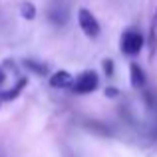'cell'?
Here are the masks:
<instances>
[{
	"label": "cell",
	"instance_id": "6da1fadb",
	"mask_svg": "<svg viewBox=\"0 0 157 157\" xmlns=\"http://www.w3.org/2000/svg\"><path fill=\"white\" fill-rule=\"evenodd\" d=\"M98 84H100L98 74L94 72V70H86V72H82L80 76L76 78V82L72 84V92L74 94H92L94 90L98 88Z\"/></svg>",
	"mask_w": 157,
	"mask_h": 157
},
{
	"label": "cell",
	"instance_id": "7a4b0ae2",
	"mask_svg": "<svg viewBox=\"0 0 157 157\" xmlns=\"http://www.w3.org/2000/svg\"><path fill=\"white\" fill-rule=\"evenodd\" d=\"M78 22H80V28L84 30L86 36H90V38L100 36V30H101V28H100V22H98V18L90 10L82 8V10L78 12Z\"/></svg>",
	"mask_w": 157,
	"mask_h": 157
},
{
	"label": "cell",
	"instance_id": "3957f363",
	"mask_svg": "<svg viewBox=\"0 0 157 157\" xmlns=\"http://www.w3.org/2000/svg\"><path fill=\"white\" fill-rule=\"evenodd\" d=\"M143 48V36L135 30H129L121 36V52L127 56H135Z\"/></svg>",
	"mask_w": 157,
	"mask_h": 157
},
{
	"label": "cell",
	"instance_id": "277c9868",
	"mask_svg": "<svg viewBox=\"0 0 157 157\" xmlns=\"http://www.w3.org/2000/svg\"><path fill=\"white\" fill-rule=\"evenodd\" d=\"M74 84V78L70 72H66V70H58V72H54L50 76V86L52 88H68V86Z\"/></svg>",
	"mask_w": 157,
	"mask_h": 157
},
{
	"label": "cell",
	"instance_id": "5b68a950",
	"mask_svg": "<svg viewBox=\"0 0 157 157\" xmlns=\"http://www.w3.org/2000/svg\"><path fill=\"white\" fill-rule=\"evenodd\" d=\"M129 78H131V86H133L135 90H139V88L145 86V72H143V68L139 64H131L129 66Z\"/></svg>",
	"mask_w": 157,
	"mask_h": 157
},
{
	"label": "cell",
	"instance_id": "8992f818",
	"mask_svg": "<svg viewBox=\"0 0 157 157\" xmlns=\"http://www.w3.org/2000/svg\"><path fill=\"white\" fill-rule=\"evenodd\" d=\"M26 84H28L26 78L18 80V82H16V86H14L12 90H8V92H2V94H0V100H2V101H10V100H14V98H18V94L22 92L24 88H26Z\"/></svg>",
	"mask_w": 157,
	"mask_h": 157
},
{
	"label": "cell",
	"instance_id": "52a82bcc",
	"mask_svg": "<svg viewBox=\"0 0 157 157\" xmlns=\"http://www.w3.org/2000/svg\"><path fill=\"white\" fill-rule=\"evenodd\" d=\"M48 18H50L54 24L62 26V24H66V20H68V12H66V8H60V6H56V8H52V10H50Z\"/></svg>",
	"mask_w": 157,
	"mask_h": 157
},
{
	"label": "cell",
	"instance_id": "ba28073f",
	"mask_svg": "<svg viewBox=\"0 0 157 157\" xmlns=\"http://www.w3.org/2000/svg\"><path fill=\"white\" fill-rule=\"evenodd\" d=\"M24 66H26L30 72L38 74V76H46L48 74V66L42 64V62H36V60H24Z\"/></svg>",
	"mask_w": 157,
	"mask_h": 157
},
{
	"label": "cell",
	"instance_id": "9c48e42d",
	"mask_svg": "<svg viewBox=\"0 0 157 157\" xmlns=\"http://www.w3.org/2000/svg\"><path fill=\"white\" fill-rule=\"evenodd\" d=\"M20 14L26 20H34L36 18V6L32 2H22L20 4Z\"/></svg>",
	"mask_w": 157,
	"mask_h": 157
},
{
	"label": "cell",
	"instance_id": "30bf717a",
	"mask_svg": "<svg viewBox=\"0 0 157 157\" xmlns=\"http://www.w3.org/2000/svg\"><path fill=\"white\" fill-rule=\"evenodd\" d=\"M104 72L107 74V78L113 76V62L111 60H104Z\"/></svg>",
	"mask_w": 157,
	"mask_h": 157
},
{
	"label": "cell",
	"instance_id": "8fae6325",
	"mask_svg": "<svg viewBox=\"0 0 157 157\" xmlns=\"http://www.w3.org/2000/svg\"><path fill=\"white\" fill-rule=\"evenodd\" d=\"M100 125H101V123H96V121H92V123H90V129H98V131H100ZM101 133H109V129H107V127H104V129H101Z\"/></svg>",
	"mask_w": 157,
	"mask_h": 157
},
{
	"label": "cell",
	"instance_id": "7c38bea8",
	"mask_svg": "<svg viewBox=\"0 0 157 157\" xmlns=\"http://www.w3.org/2000/svg\"><path fill=\"white\" fill-rule=\"evenodd\" d=\"M105 96L115 98V96H117V90H115V88H107V90H105Z\"/></svg>",
	"mask_w": 157,
	"mask_h": 157
},
{
	"label": "cell",
	"instance_id": "4fadbf2b",
	"mask_svg": "<svg viewBox=\"0 0 157 157\" xmlns=\"http://www.w3.org/2000/svg\"><path fill=\"white\" fill-rule=\"evenodd\" d=\"M4 80H6V74H4V70L0 68V86L4 84Z\"/></svg>",
	"mask_w": 157,
	"mask_h": 157
},
{
	"label": "cell",
	"instance_id": "5bb4252c",
	"mask_svg": "<svg viewBox=\"0 0 157 157\" xmlns=\"http://www.w3.org/2000/svg\"><path fill=\"white\" fill-rule=\"evenodd\" d=\"M155 22H157V12H155Z\"/></svg>",
	"mask_w": 157,
	"mask_h": 157
},
{
	"label": "cell",
	"instance_id": "9a60e30c",
	"mask_svg": "<svg viewBox=\"0 0 157 157\" xmlns=\"http://www.w3.org/2000/svg\"><path fill=\"white\" fill-rule=\"evenodd\" d=\"M0 104H2V100H0Z\"/></svg>",
	"mask_w": 157,
	"mask_h": 157
}]
</instances>
